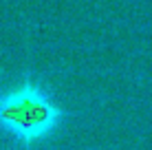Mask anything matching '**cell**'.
Returning a JSON list of instances; mask_svg holds the SVG:
<instances>
[{
  "mask_svg": "<svg viewBox=\"0 0 152 150\" xmlns=\"http://www.w3.org/2000/svg\"><path fill=\"white\" fill-rule=\"evenodd\" d=\"M69 121L66 108L42 80L24 75L0 89V137L31 150L53 141Z\"/></svg>",
  "mask_w": 152,
  "mask_h": 150,
  "instance_id": "1",
  "label": "cell"
}]
</instances>
